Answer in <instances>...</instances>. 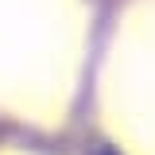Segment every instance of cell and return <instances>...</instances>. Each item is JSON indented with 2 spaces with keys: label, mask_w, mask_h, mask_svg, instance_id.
<instances>
[{
  "label": "cell",
  "mask_w": 155,
  "mask_h": 155,
  "mask_svg": "<svg viewBox=\"0 0 155 155\" xmlns=\"http://www.w3.org/2000/svg\"><path fill=\"white\" fill-rule=\"evenodd\" d=\"M97 155H116V151H109V147H105V151H97Z\"/></svg>",
  "instance_id": "1"
}]
</instances>
